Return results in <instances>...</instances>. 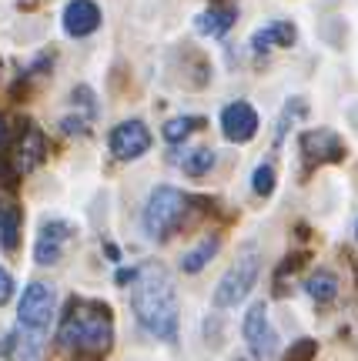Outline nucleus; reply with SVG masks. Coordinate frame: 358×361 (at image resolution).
I'll return each instance as SVG.
<instances>
[{
  "mask_svg": "<svg viewBox=\"0 0 358 361\" xmlns=\"http://www.w3.org/2000/svg\"><path fill=\"white\" fill-rule=\"evenodd\" d=\"M181 168H184L188 178H205L208 171L215 168V151H211V147H198V151H191V154H184Z\"/></svg>",
  "mask_w": 358,
  "mask_h": 361,
  "instance_id": "obj_18",
  "label": "nucleus"
},
{
  "mask_svg": "<svg viewBox=\"0 0 358 361\" xmlns=\"http://www.w3.org/2000/svg\"><path fill=\"white\" fill-rule=\"evenodd\" d=\"M217 247H221V238H205L201 245L194 247V251H184V258H181V271H188V274H198V271L205 268L208 261L217 255Z\"/></svg>",
  "mask_w": 358,
  "mask_h": 361,
  "instance_id": "obj_16",
  "label": "nucleus"
},
{
  "mask_svg": "<svg viewBox=\"0 0 358 361\" xmlns=\"http://www.w3.org/2000/svg\"><path fill=\"white\" fill-rule=\"evenodd\" d=\"M201 124H205L201 117H171V121L165 124V130H161V134H165V141H167V144H181L184 137H188V134H194V130L201 128Z\"/></svg>",
  "mask_w": 358,
  "mask_h": 361,
  "instance_id": "obj_19",
  "label": "nucleus"
},
{
  "mask_svg": "<svg viewBox=\"0 0 358 361\" xmlns=\"http://www.w3.org/2000/svg\"><path fill=\"white\" fill-rule=\"evenodd\" d=\"M258 271H261V255H258L255 245H244L241 255L234 258L225 274H221V281L215 288V308H234L238 301L248 298V291L255 288L258 281Z\"/></svg>",
  "mask_w": 358,
  "mask_h": 361,
  "instance_id": "obj_5",
  "label": "nucleus"
},
{
  "mask_svg": "<svg viewBox=\"0 0 358 361\" xmlns=\"http://www.w3.org/2000/svg\"><path fill=\"white\" fill-rule=\"evenodd\" d=\"M241 331H244V341H248L251 355H255V361H271L278 355V331L271 328L268 305L265 301H258V305L248 308Z\"/></svg>",
  "mask_w": 358,
  "mask_h": 361,
  "instance_id": "obj_7",
  "label": "nucleus"
},
{
  "mask_svg": "<svg viewBox=\"0 0 358 361\" xmlns=\"http://www.w3.org/2000/svg\"><path fill=\"white\" fill-rule=\"evenodd\" d=\"M13 298V278L7 268H0V305H7Z\"/></svg>",
  "mask_w": 358,
  "mask_h": 361,
  "instance_id": "obj_22",
  "label": "nucleus"
},
{
  "mask_svg": "<svg viewBox=\"0 0 358 361\" xmlns=\"http://www.w3.org/2000/svg\"><path fill=\"white\" fill-rule=\"evenodd\" d=\"M44 157H47V137H44V130H40L37 124L27 121L24 130H20V141L13 144V151L7 154V161L0 164V174L17 180V178H24V174H30Z\"/></svg>",
  "mask_w": 358,
  "mask_h": 361,
  "instance_id": "obj_6",
  "label": "nucleus"
},
{
  "mask_svg": "<svg viewBox=\"0 0 358 361\" xmlns=\"http://www.w3.org/2000/svg\"><path fill=\"white\" fill-rule=\"evenodd\" d=\"M57 345L74 351L77 358H101L114 345V314L97 298H71L61 324Z\"/></svg>",
  "mask_w": 358,
  "mask_h": 361,
  "instance_id": "obj_2",
  "label": "nucleus"
},
{
  "mask_svg": "<svg viewBox=\"0 0 358 361\" xmlns=\"http://www.w3.org/2000/svg\"><path fill=\"white\" fill-rule=\"evenodd\" d=\"M188 204L191 197H184L178 188L171 184H157L151 194H148V204H144V231L154 241H165L181 228V221L188 214Z\"/></svg>",
  "mask_w": 358,
  "mask_h": 361,
  "instance_id": "obj_4",
  "label": "nucleus"
},
{
  "mask_svg": "<svg viewBox=\"0 0 358 361\" xmlns=\"http://www.w3.org/2000/svg\"><path fill=\"white\" fill-rule=\"evenodd\" d=\"M20 228H24V211L7 201V197H0V247L4 251H17L20 245Z\"/></svg>",
  "mask_w": 358,
  "mask_h": 361,
  "instance_id": "obj_15",
  "label": "nucleus"
},
{
  "mask_svg": "<svg viewBox=\"0 0 358 361\" xmlns=\"http://www.w3.org/2000/svg\"><path fill=\"white\" fill-rule=\"evenodd\" d=\"M54 295L51 284L44 281H30L24 288V295L17 301V335H24L20 341V358H34V351L40 348V338L51 328L54 318Z\"/></svg>",
  "mask_w": 358,
  "mask_h": 361,
  "instance_id": "obj_3",
  "label": "nucleus"
},
{
  "mask_svg": "<svg viewBox=\"0 0 358 361\" xmlns=\"http://www.w3.org/2000/svg\"><path fill=\"white\" fill-rule=\"evenodd\" d=\"M251 191L258 194V197H268L271 191H275V168L271 164H258L255 174H251Z\"/></svg>",
  "mask_w": 358,
  "mask_h": 361,
  "instance_id": "obj_20",
  "label": "nucleus"
},
{
  "mask_svg": "<svg viewBox=\"0 0 358 361\" xmlns=\"http://www.w3.org/2000/svg\"><path fill=\"white\" fill-rule=\"evenodd\" d=\"M258 128H261V124H258V114L248 101H234L221 111V134H225V141L248 144L258 134Z\"/></svg>",
  "mask_w": 358,
  "mask_h": 361,
  "instance_id": "obj_10",
  "label": "nucleus"
},
{
  "mask_svg": "<svg viewBox=\"0 0 358 361\" xmlns=\"http://www.w3.org/2000/svg\"><path fill=\"white\" fill-rule=\"evenodd\" d=\"M238 361H241V358H238Z\"/></svg>",
  "mask_w": 358,
  "mask_h": 361,
  "instance_id": "obj_24",
  "label": "nucleus"
},
{
  "mask_svg": "<svg viewBox=\"0 0 358 361\" xmlns=\"http://www.w3.org/2000/svg\"><path fill=\"white\" fill-rule=\"evenodd\" d=\"M298 147H302V154H305L308 164H328V161H342V157H345V141L328 128L305 130Z\"/></svg>",
  "mask_w": 358,
  "mask_h": 361,
  "instance_id": "obj_11",
  "label": "nucleus"
},
{
  "mask_svg": "<svg viewBox=\"0 0 358 361\" xmlns=\"http://www.w3.org/2000/svg\"><path fill=\"white\" fill-rule=\"evenodd\" d=\"M107 147L117 161H138L141 154H148L151 147V130L144 121H121L111 137H107Z\"/></svg>",
  "mask_w": 358,
  "mask_h": 361,
  "instance_id": "obj_8",
  "label": "nucleus"
},
{
  "mask_svg": "<svg viewBox=\"0 0 358 361\" xmlns=\"http://www.w3.org/2000/svg\"><path fill=\"white\" fill-rule=\"evenodd\" d=\"M64 34L67 37H88L101 27V7L94 0H71L64 7Z\"/></svg>",
  "mask_w": 358,
  "mask_h": 361,
  "instance_id": "obj_12",
  "label": "nucleus"
},
{
  "mask_svg": "<svg viewBox=\"0 0 358 361\" xmlns=\"http://www.w3.org/2000/svg\"><path fill=\"white\" fill-rule=\"evenodd\" d=\"M234 17L238 11L228 7V4H215V7H208L205 13H198V34H205V37H225L231 27H234Z\"/></svg>",
  "mask_w": 358,
  "mask_h": 361,
  "instance_id": "obj_14",
  "label": "nucleus"
},
{
  "mask_svg": "<svg viewBox=\"0 0 358 361\" xmlns=\"http://www.w3.org/2000/svg\"><path fill=\"white\" fill-rule=\"evenodd\" d=\"M131 311L144 331L157 341L178 338V291L165 264L144 261L131 278Z\"/></svg>",
  "mask_w": 358,
  "mask_h": 361,
  "instance_id": "obj_1",
  "label": "nucleus"
},
{
  "mask_svg": "<svg viewBox=\"0 0 358 361\" xmlns=\"http://www.w3.org/2000/svg\"><path fill=\"white\" fill-rule=\"evenodd\" d=\"M311 358H315V341L302 338L298 345H292V351H288V358L285 361H311Z\"/></svg>",
  "mask_w": 358,
  "mask_h": 361,
  "instance_id": "obj_21",
  "label": "nucleus"
},
{
  "mask_svg": "<svg viewBox=\"0 0 358 361\" xmlns=\"http://www.w3.org/2000/svg\"><path fill=\"white\" fill-rule=\"evenodd\" d=\"M294 37H298V30H294L292 20H271L268 27H261L251 34V47L258 54L265 51H275V47H292Z\"/></svg>",
  "mask_w": 358,
  "mask_h": 361,
  "instance_id": "obj_13",
  "label": "nucleus"
},
{
  "mask_svg": "<svg viewBox=\"0 0 358 361\" xmlns=\"http://www.w3.org/2000/svg\"><path fill=\"white\" fill-rule=\"evenodd\" d=\"M305 291L315 298L318 305H325V301H332V298L338 295V278H335L332 271H315L305 281Z\"/></svg>",
  "mask_w": 358,
  "mask_h": 361,
  "instance_id": "obj_17",
  "label": "nucleus"
},
{
  "mask_svg": "<svg viewBox=\"0 0 358 361\" xmlns=\"http://www.w3.org/2000/svg\"><path fill=\"white\" fill-rule=\"evenodd\" d=\"M7 144V121H4V114H0V147Z\"/></svg>",
  "mask_w": 358,
  "mask_h": 361,
  "instance_id": "obj_23",
  "label": "nucleus"
},
{
  "mask_svg": "<svg viewBox=\"0 0 358 361\" xmlns=\"http://www.w3.org/2000/svg\"><path fill=\"white\" fill-rule=\"evenodd\" d=\"M71 238H74V228L61 218H51L40 224L37 231V241H34V261L37 264H57V261L64 258L67 245H71Z\"/></svg>",
  "mask_w": 358,
  "mask_h": 361,
  "instance_id": "obj_9",
  "label": "nucleus"
}]
</instances>
